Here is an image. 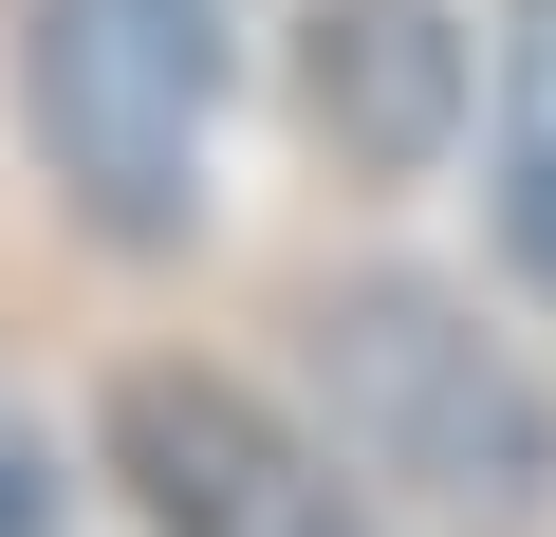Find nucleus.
Wrapping results in <instances>:
<instances>
[{"label":"nucleus","mask_w":556,"mask_h":537,"mask_svg":"<svg viewBox=\"0 0 556 537\" xmlns=\"http://www.w3.org/2000/svg\"><path fill=\"white\" fill-rule=\"evenodd\" d=\"M20 112L93 241L204 222V112H223V0H20Z\"/></svg>","instance_id":"f257e3e1"},{"label":"nucleus","mask_w":556,"mask_h":537,"mask_svg":"<svg viewBox=\"0 0 556 537\" xmlns=\"http://www.w3.org/2000/svg\"><path fill=\"white\" fill-rule=\"evenodd\" d=\"M316 371H334V445H353L371 482H408V500H445V519H482V537H519V519L556 500V408H538V371H519L482 316H445L427 279H353V297L316 316Z\"/></svg>","instance_id":"f03ea898"},{"label":"nucleus","mask_w":556,"mask_h":537,"mask_svg":"<svg viewBox=\"0 0 556 537\" xmlns=\"http://www.w3.org/2000/svg\"><path fill=\"white\" fill-rule=\"evenodd\" d=\"M112 482L149 500V537H371V500H353L371 463L298 445L223 371H130L112 389Z\"/></svg>","instance_id":"7ed1b4c3"},{"label":"nucleus","mask_w":556,"mask_h":537,"mask_svg":"<svg viewBox=\"0 0 556 537\" xmlns=\"http://www.w3.org/2000/svg\"><path fill=\"white\" fill-rule=\"evenodd\" d=\"M464 93H482V56H464V20L445 0H316L298 20V112H316V149L334 167H427L445 130H464Z\"/></svg>","instance_id":"20e7f679"},{"label":"nucleus","mask_w":556,"mask_h":537,"mask_svg":"<svg viewBox=\"0 0 556 537\" xmlns=\"http://www.w3.org/2000/svg\"><path fill=\"white\" fill-rule=\"evenodd\" d=\"M501 241L538 259V297H556V0L501 20Z\"/></svg>","instance_id":"39448f33"},{"label":"nucleus","mask_w":556,"mask_h":537,"mask_svg":"<svg viewBox=\"0 0 556 537\" xmlns=\"http://www.w3.org/2000/svg\"><path fill=\"white\" fill-rule=\"evenodd\" d=\"M0 537H56V463H38L20 426H0Z\"/></svg>","instance_id":"423d86ee"}]
</instances>
